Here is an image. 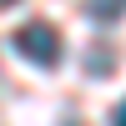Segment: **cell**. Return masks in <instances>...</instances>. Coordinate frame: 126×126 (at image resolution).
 <instances>
[{"instance_id":"6da1fadb","label":"cell","mask_w":126,"mask_h":126,"mask_svg":"<svg viewBox=\"0 0 126 126\" xmlns=\"http://www.w3.org/2000/svg\"><path fill=\"white\" fill-rule=\"evenodd\" d=\"M10 46H15L20 61H30V66H40V71L61 66V30L50 25V20H25V25L10 35Z\"/></svg>"},{"instance_id":"7a4b0ae2","label":"cell","mask_w":126,"mask_h":126,"mask_svg":"<svg viewBox=\"0 0 126 126\" xmlns=\"http://www.w3.org/2000/svg\"><path fill=\"white\" fill-rule=\"evenodd\" d=\"M86 15L101 20V25H106V20H121L126 15V0H86Z\"/></svg>"},{"instance_id":"3957f363","label":"cell","mask_w":126,"mask_h":126,"mask_svg":"<svg viewBox=\"0 0 126 126\" xmlns=\"http://www.w3.org/2000/svg\"><path fill=\"white\" fill-rule=\"evenodd\" d=\"M111 126H126V101H121L116 111H111Z\"/></svg>"},{"instance_id":"277c9868","label":"cell","mask_w":126,"mask_h":126,"mask_svg":"<svg viewBox=\"0 0 126 126\" xmlns=\"http://www.w3.org/2000/svg\"><path fill=\"white\" fill-rule=\"evenodd\" d=\"M5 5H15V0H0V10H5Z\"/></svg>"}]
</instances>
